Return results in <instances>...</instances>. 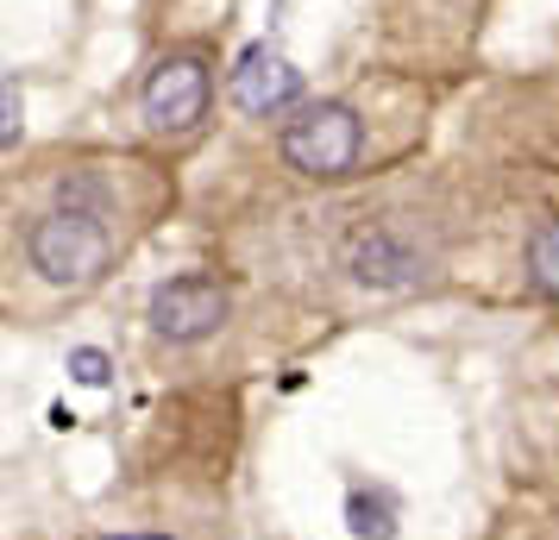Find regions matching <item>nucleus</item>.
Returning a JSON list of instances; mask_svg holds the SVG:
<instances>
[{
  "label": "nucleus",
  "mask_w": 559,
  "mask_h": 540,
  "mask_svg": "<svg viewBox=\"0 0 559 540\" xmlns=\"http://www.w3.org/2000/svg\"><path fill=\"white\" fill-rule=\"evenodd\" d=\"M70 377L88 384V389H107L114 384V359H107L102 346H76V352H70Z\"/></svg>",
  "instance_id": "obj_9"
},
{
  "label": "nucleus",
  "mask_w": 559,
  "mask_h": 540,
  "mask_svg": "<svg viewBox=\"0 0 559 540\" xmlns=\"http://www.w3.org/2000/svg\"><path fill=\"white\" fill-rule=\"evenodd\" d=\"M233 314V296L221 277H207V271H182V277H164L152 289V302H145V327L152 339L164 346H202L227 327Z\"/></svg>",
  "instance_id": "obj_5"
},
{
  "label": "nucleus",
  "mask_w": 559,
  "mask_h": 540,
  "mask_svg": "<svg viewBox=\"0 0 559 540\" xmlns=\"http://www.w3.org/2000/svg\"><path fill=\"white\" fill-rule=\"evenodd\" d=\"M227 95H233V107H239L246 120H283V113H296V107L308 101V82L283 51L246 45L239 63H233V76H227Z\"/></svg>",
  "instance_id": "obj_6"
},
{
  "label": "nucleus",
  "mask_w": 559,
  "mask_h": 540,
  "mask_svg": "<svg viewBox=\"0 0 559 540\" xmlns=\"http://www.w3.org/2000/svg\"><path fill=\"white\" fill-rule=\"evenodd\" d=\"M114 252H120V239L107 227V214H82V207H45L38 220L26 227V264L38 284L51 289H95L114 271Z\"/></svg>",
  "instance_id": "obj_1"
},
{
  "label": "nucleus",
  "mask_w": 559,
  "mask_h": 540,
  "mask_svg": "<svg viewBox=\"0 0 559 540\" xmlns=\"http://www.w3.org/2000/svg\"><path fill=\"white\" fill-rule=\"evenodd\" d=\"M340 271H346V284L365 289V296H415V289L428 284L433 252L408 220H365V227L340 245Z\"/></svg>",
  "instance_id": "obj_3"
},
{
  "label": "nucleus",
  "mask_w": 559,
  "mask_h": 540,
  "mask_svg": "<svg viewBox=\"0 0 559 540\" xmlns=\"http://www.w3.org/2000/svg\"><path fill=\"white\" fill-rule=\"evenodd\" d=\"M346 528H353L358 540H390L396 528H403V521H396V496L358 484L353 496H346Z\"/></svg>",
  "instance_id": "obj_8"
},
{
  "label": "nucleus",
  "mask_w": 559,
  "mask_h": 540,
  "mask_svg": "<svg viewBox=\"0 0 559 540\" xmlns=\"http://www.w3.org/2000/svg\"><path fill=\"white\" fill-rule=\"evenodd\" d=\"M214 113V70L202 51H170L145 70L139 88V120L157 139H195Z\"/></svg>",
  "instance_id": "obj_4"
},
{
  "label": "nucleus",
  "mask_w": 559,
  "mask_h": 540,
  "mask_svg": "<svg viewBox=\"0 0 559 540\" xmlns=\"http://www.w3.org/2000/svg\"><path fill=\"white\" fill-rule=\"evenodd\" d=\"M13 139H20V88L7 82L0 88V145H13Z\"/></svg>",
  "instance_id": "obj_10"
},
{
  "label": "nucleus",
  "mask_w": 559,
  "mask_h": 540,
  "mask_svg": "<svg viewBox=\"0 0 559 540\" xmlns=\"http://www.w3.org/2000/svg\"><path fill=\"white\" fill-rule=\"evenodd\" d=\"M522 271H528V296H534V302H554V309H559V214L528 232Z\"/></svg>",
  "instance_id": "obj_7"
},
{
  "label": "nucleus",
  "mask_w": 559,
  "mask_h": 540,
  "mask_svg": "<svg viewBox=\"0 0 559 540\" xmlns=\"http://www.w3.org/2000/svg\"><path fill=\"white\" fill-rule=\"evenodd\" d=\"M277 157L302 182H346L365 164V113L353 101H302L283 113Z\"/></svg>",
  "instance_id": "obj_2"
},
{
  "label": "nucleus",
  "mask_w": 559,
  "mask_h": 540,
  "mask_svg": "<svg viewBox=\"0 0 559 540\" xmlns=\"http://www.w3.org/2000/svg\"><path fill=\"white\" fill-rule=\"evenodd\" d=\"M102 540H177V535H152V528H145V535H102Z\"/></svg>",
  "instance_id": "obj_11"
}]
</instances>
